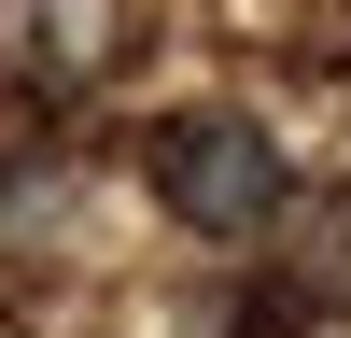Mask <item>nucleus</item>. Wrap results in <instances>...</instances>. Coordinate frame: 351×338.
I'll return each mask as SVG.
<instances>
[{"instance_id": "f257e3e1", "label": "nucleus", "mask_w": 351, "mask_h": 338, "mask_svg": "<svg viewBox=\"0 0 351 338\" xmlns=\"http://www.w3.org/2000/svg\"><path fill=\"white\" fill-rule=\"evenodd\" d=\"M141 169H155V197L197 240H253V225L281 212V141L253 127V113H169V127L141 141Z\"/></svg>"}]
</instances>
